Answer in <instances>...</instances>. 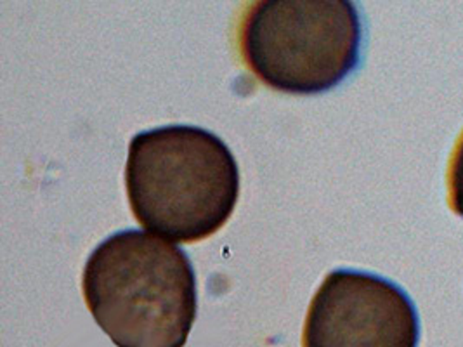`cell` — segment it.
Instances as JSON below:
<instances>
[{"instance_id":"cell-3","label":"cell","mask_w":463,"mask_h":347,"mask_svg":"<svg viewBox=\"0 0 463 347\" xmlns=\"http://www.w3.org/2000/svg\"><path fill=\"white\" fill-rule=\"evenodd\" d=\"M363 23L354 0H252L238 26V51L274 90L313 96L358 70Z\"/></svg>"},{"instance_id":"cell-5","label":"cell","mask_w":463,"mask_h":347,"mask_svg":"<svg viewBox=\"0 0 463 347\" xmlns=\"http://www.w3.org/2000/svg\"><path fill=\"white\" fill-rule=\"evenodd\" d=\"M448 192L451 211L463 217V132L451 155L448 171Z\"/></svg>"},{"instance_id":"cell-2","label":"cell","mask_w":463,"mask_h":347,"mask_svg":"<svg viewBox=\"0 0 463 347\" xmlns=\"http://www.w3.org/2000/svg\"><path fill=\"white\" fill-rule=\"evenodd\" d=\"M126 186L139 224L193 243L215 235L230 220L240 195V171L215 134L167 126L132 137Z\"/></svg>"},{"instance_id":"cell-4","label":"cell","mask_w":463,"mask_h":347,"mask_svg":"<svg viewBox=\"0 0 463 347\" xmlns=\"http://www.w3.org/2000/svg\"><path fill=\"white\" fill-rule=\"evenodd\" d=\"M420 320L410 295L383 277L332 271L309 305L302 347H419Z\"/></svg>"},{"instance_id":"cell-1","label":"cell","mask_w":463,"mask_h":347,"mask_svg":"<svg viewBox=\"0 0 463 347\" xmlns=\"http://www.w3.org/2000/svg\"><path fill=\"white\" fill-rule=\"evenodd\" d=\"M85 304L117 347H184L196 320L188 254L137 230L111 235L90 254Z\"/></svg>"}]
</instances>
